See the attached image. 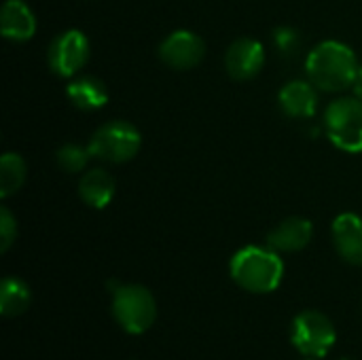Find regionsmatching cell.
<instances>
[{
  "instance_id": "3957f363",
  "label": "cell",
  "mask_w": 362,
  "mask_h": 360,
  "mask_svg": "<svg viewBox=\"0 0 362 360\" xmlns=\"http://www.w3.org/2000/svg\"><path fill=\"white\" fill-rule=\"evenodd\" d=\"M112 318L129 335L146 333L157 318V301L142 284H119L112 291Z\"/></svg>"
},
{
  "instance_id": "603a6c76",
  "label": "cell",
  "mask_w": 362,
  "mask_h": 360,
  "mask_svg": "<svg viewBox=\"0 0 362 360\" xmlns=\"http://www.w3.org/2000/svg\"><path fill=\"white\" fill-rule=\"evenodd\" d=\"M305 360H316V359H305Z\"/></svg>"
},
{
  "instance_id": "5bb4252c",
  "label": "cell",
  "mask_w": 362,
  "mask_h": 360,
  "mask_svg": "<svg viewBox=\"0 0 362 360\" xmlns=\"http://www.w3.org/2000/svg\"><path fill=\"white\" fill-rule=\"evenodd\" d=\"M115 191H117V182L112 174L104 168H91L78 180L81 199L95 210H104L112 202Z\"/></svg>"
},
{
  "instance_id": "7a4b0ae2",
  "label": "cell",
  "mask_w": 362,
  "mask_h": 360,
  "mask_svg": "<svg viewBox=\"0 0 362 360\" xmlns=\"http://www.w3.org/2000/svg\"><path fill=\"white\" fill-rule=\"evenodd\" d=\"M231 280L255 295L274 293L284 278V261L280 252L265 246H246L231 257Z\"/></svg>"
},
{
  "instance_id": "ba28073f",
  "label": "cell",
  "mask_w": 362,
  "mask_h": 360,
  "mask_svg": "<svg viewBox=\"0 0 362 360\" xmlns=\"http://www.w3.org/2000/svg\"><path fill=\"white\" fill-rule=\"evenodd\" d=\"M159 57L174 70H191L206 57V42L191 30H176L159 45Z\"/></svg>"
},
{
  "instance_id": "6da1fadb",
  "label": "cell",
  "mask_w": 362,
  "mask_h": 360,
  "mask_svg": "<svg viewBox=\"0 0 362 360\" xmlns=\"http://www.w3.org/2000/svg\"><path fill=\"white\" fill-rule=\"evenodd\" d=\"M358 59L352 47L339 40L318 42L305 59L308 81H312L320 91L335 93L354 87L358 74Z\"/></svg>"
},
{
  "instance_id": "9a60e30c",
  "label": "cell",
  "mask_w": 362,
  "mask_h": 360,
  "mask_svg": "<svg viewBox=\"0 0 362 360\" xmlns=\"http://www.w3.org/2000/svg\"><path fill=\"white\" fill-rule=\"evenodd\" d=\"M66 95L78 110H85V112L100 110L108 102V89H106L104 81L98 76H91V74L76 76L68 85Z\"/></svg>"
},
{
  "instance_id": "2e32d148",
  "label": "cell",
  "mask_w": 362,
  "mask_h": 360,
  "mask_svg": "<svg viewBox=\"0 0 362 360\" xmlns=\"http://www.w3.org/2000/svg\"><path fill=\"white\" fill-rule=\"evenodd\" d=\"M32 303L30 286L19 278H4L0 284V314L6 318L21 316Z\"/></svg>"
},
{
  "instance_id": "5b68a950",
  "label": "cell",
  "mask_w": 362,
  "mask_h": 360,
  "mask_svg": "<svg viewBox=\"0 0 362 360\" xmlns=\"http://www.w3.org/2000/svg\"><path fill=\"white\" fill-rule=\"evenodd\" d=\"M325 132L337 149L346 153H362L361 98L333 100L325 110Z\"/></svg>"
},
{
  "instance_id": "277c9868",
  "label": "cell",
  "mask_w": 362,
  "mask_h": 360,
  "mask_svg": "<svg viewBox=\"0 0 362 360\" xmlns=\"http://www.w3.org/2000/svg\"><path fill=\"white\" fill-rule=\"evenodd\" d=\"M142 136L136 125L129 121H108L100 125L93 136L89 138V153L93 159L106 161V163H125L134 159L140 151Z\"/></svg>"
},
{
  "instance_id": "30bf717a",
  "label": "cell",
  "mask_w": 362,
  "mask_h": 360,
  "mask_svg": "<svg viewBox=\"0 0 362 360\" xmlns=\"http://www.w3.org/2000/svg\"><path fill=\"white\" fill-rule=\"evenodd\" d=\"M318 91L312 81L295 79L286 83L278 95L282 112L293 119H312L318 110Z\"/></svg>"
},
{
  "instance_id": "52a82bcc",
  "label": "cell",
  "mask_w": 362,
  "mask_h": 360,
  "mask_svg": "<svg viewBox=\"0 0 362 360\" xmlns=\"http://www.w3.org/2000/svg\"><path fill=\"white\" fill-rule=\"evenodd\" d=\"M87 59H89V40L76 28L59 32L51 40L47 51V64L51 72L62 79L76 76L85 68Z\"/></svg>"
},
{
  "instance_id": "9c48e42d",
  "label": "cell",
  "mask_w": 362,
  "mask_h": 360,
  "mask_svg": "<svg viewBox=\"0 0 362 360\" xmlns=\"http://www.w3.org/2000/svg\"><path fill=\"white\" fill-rule=\"evenodd\" d=\"M267 62L265 47L255 38H238L225 51V68L231 79L235 81H250L255 79Z\"/></svg>"
},
{
  "instance_id": "7c38bea8",
  "label": "cell",
  "mask_w": 362,
  "mask_h": 360,
  "mask_svg": "<svg viewBox=\"0 0 362 360\" xmlns=\"http://www.w3.org/2000/svg\"><path fill=\"white\" fill-rule=\"evenodd\" d=\"M314 238V225L308 219L291 216L274 227L267 236V246L276 252H299Z\"/></svg>"
},
{
  "instance_id": "ac0fdd59",
  "label": "cell",
  "mask_w": 362,
  "mask_h": 360,
  "mask_svg": "<svg viewBox=\"0 0 362 360\" xmlns=\"http://www.w3.org/2000/svg\"><path fill=\"white\" fill-rule=\"evenodd\" d=\"M89 159H93L91 153H89V149H87V146H81V144H74V142L59 146L57 153H55L57 166H59L64 172H68V174L83 172V170L87 168Z\"/></svg>"
},
{
  "instance_id": "8992f818",
  "label": "cell",
  "mask_w": 362,
  "mask_h": 360,
  "mask_svg": "<svg viewBox=\"0 0 362 360\" xmlns=\"http://www.w3.org/2000/svg\"><path fill=\"white\" fill-rule=\"evenodd\" d=\"M337 333L333 323L316 310H305L291 325V342L305 359H322L335 346Z\"/></svg>"
},
{
  "instance_id": "e0dca14e",
  "label": "cell",
  "mask_w": 362,
  "mask_h": 360,
  "mask_svg": "<svg viewBox=\"0 0 362 360\" xmlns=\"http://www.w3.org/2000/svg\"><path fill=\"white\" fill-rule=\"evenodd\" d=\"M28 176V166L21 155L17 153H4L0 159V197L6 199L15 195Z\"/></svg>"
},
{
  "instance_id": "4fadbf2b",
  "label": "cell",
  "mask_w": 362,
  "mask_h": 360,
  "mask_svg": "<svg viewBox=\"0 0 362 360\" xmlns=\"http://www.w3.org/2000/svg\"><path fill=\"white\" fill-rule=\"evenodd\" d=\"M0 30L6 40L25 42L36 34V15L23 0H6L0 11Z\"/></svg>"
},
{
  "instance_id": "7402d4cb",
  "label": "cell",
  "mask_w": 362,
  "mask_h": 360,
  "mask_svg": "<svg viewBox=\"0 0 362 360\" xmlns=\"http://www.w3.org/2000/svg\"><path fill=\"white\" fill-rule=\"evenodd\" d=\"M339 360H352V359H339Z\"/></svg>"
},
{
  "instance_id": "8fae6325",
  "label": "cell",
  "mask_w": 362,
  "mask_h": 360,
  "mask_svg": "<svg viewBox=\"0 0 362 360\" xmlns=\"http://www.w3.org/2000/svg\"><path fill=\"white\" fill-rule=\"evenodd\" d=\"M335 250L350 265H362V219L358 214L344 212L331 227Z\"/></svg>"
},
{
  "instance_id": "d6986e66",
  "label": "cell",
  "mask_w": 362,
  "mask_h": 360,
  "mask_svg": "<svg viewBox=\"0 0 362 360\" xmlns=\"http://www.w3.org/2000/svg\"><path fill=\"white\" fill-rule=\"evenodd\" d=\"M15 240H17V219L6 206H2L0 208V252H6Z\"/></svg>"
},
{
  "instance_id": "44dd1931",
  "label": "cell",
  "mask_w": 362,
  "mask_h": 360,
  "mask_svg": "<svg viewBox=\"0 0 362 360\" xmlns=\"http://www.w3.org/2000/svg\"><path fill=\"white\" fill-rule=\"evenodd\" d=\"M354 91H356V98L362 100V64L358 68V74H356V81H354Z\"/></svg>"
},
{
  "instance_id": "ffe728a7",
  "label": "cell",
  "mask_w": 362,
  "mask_h": 360,
  "mask_svg": "<svg viewBox=\"0 0 362 360\" xmlns=\"http://www.w3.org/2000/svg\"><path fill=\"white\" fill-rule=\"evenodd\" d=\"M274 40H276V45H278V49L282 53H295L299 49V42H301L299 34L293 28H288V25L278 28L276 34H274Z\"/></svg>"
}]
</instances>
